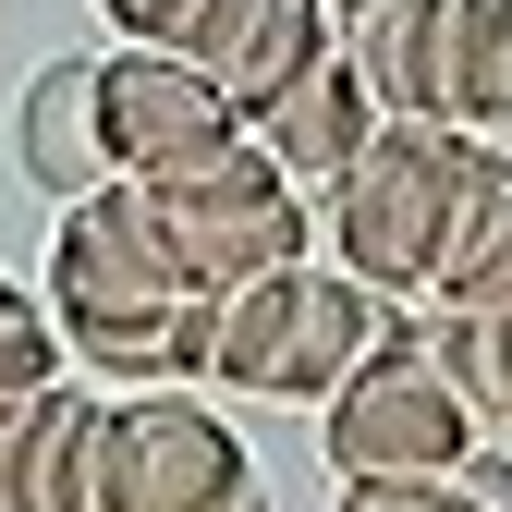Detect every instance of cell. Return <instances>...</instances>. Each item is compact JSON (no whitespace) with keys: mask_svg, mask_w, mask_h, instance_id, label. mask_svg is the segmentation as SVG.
<instances>
[{"mask_svg":"<svg viewBox=\"0 0 512 512\" xmlns=\"http://www.w3.org/2000/svg\"><path fill=\"white\" fill-rule=\"evenodd\" d=\"M110 512H269V500H256L244 439L208 403L135 391V403H110Z\"/></svg>","mask_w":512,"mask_h":512,"instance_id":"cell-6","label":"cell"},{"mask_svg":"<svg viewBox=\"0 0 512 512\" xmlns=\"http://www.w3.org/2000/svg\"><path fill=\"white\" fill-rule=\"evenodd\" d=\"M183 256L159 244V208L135 171L86 183L74 208H49V305H61V354L86 378H183Z\"/></svg>","mask_w":512,"mask_h":512,"instance_id":"cell-1","label":"cell"},{"mask_svg":"<svg viewBox=\"0 0 512 512\" xmlns=\"http://www.w3.org/2000/svg\"><path fill=\"white\" fill-rule=\"evenodd\" d=\"M110 37H135V49H183V25L208 13V0H98Z\"/></svg>","mask_w":512,"mask_h":512,"instance_id":"cell-18","label":"cell"},{"mask_svg":"<svg viewBox=\"0 0 512 512\" xmlns=\"http://www.w3.org/2000/svg\"><path fill=\"white\" fill-rule=\"evenodd\" d=\"M61 378V330H49V305L25 281H0V403L13 391H49Z\"/></svg>","mask_w":512,"mask_h":512,"instance_id":"cell-16","label":"cell"},{"mask_svg":"<svg viewBox=\"0 0 512 512\" xmlns=\"http://www.w3.org/2000/svg\"><path fill=\"white\" fill-rule=\"evenodd\" d=\"M378 330H391V293H378V281H354V269H293V330H281L269 403H330L342 378L378 354Z\"/></svg>","mask_w":512,"mask_h":512,"instance_id":"cell-10","label":"cell"},{"mask_svg":"<svg viewBox=\"0 0 512 512\" xmlns=\"http://www.w3.org/2000/svg\"><path fill=\"white\" fill-rule=\"evenodd\" d=\"M452 476H464V488H476V512H512V452H464V464H452Z\"/></svg>","mask_w":512,"mask_h":512,"instance_id":"cell-20","label":"cell"},{"mask_svg":"<svg viewBox=\"0 0 512 512\" xmlns=\"http://www.w3.org/2000/svg\"><path fill=\"white\" fill-rule=\"evenodd\" d=\"M25 183H49V208H74L86 183H110V122H98V61H37L13 110Z\"/></svg>","mask_w":512,"mask_h":512,"instance_id":"cell-11","label":"cell"},{"mask_svg":"<svg viewBox=\"0 0 512 512\" xmlns=\"http://www.w3.org/2000/svg\"><path fill=\"white\" fill-rule=\"evenodd\" d=\"M293 269H305V256H293ZM293 269L208 293V378H220V391H269V378H281V330H293Z\"/></svg>","mask_w":512,"mask_h":512,"instance_id":"cell-14","label":"cell"},{"mask_svg":"<svg viewBox=\"0 0 512 512\" xmlns=\"http://www.w3.org/2000/svg\"><path fill=\"white\" fill-rule=\"evenodd\" d=\"M427 305H439V317H488V305H512V159H500V147H476V183H464L452 244H439Z\"/></svg>","mask_w":512,"mask_h":512,"instance_id":"cell-12","label":"cell"},{"mask_svg":"<svg viewBox=\"0 0 512 512\" xmlns=\"http://www.w3.org/2000/svg\"><path fill=\"white\" fill-rule=\"evenodd\" d=\"M147 183V171H135ZM147 208H159V244L183 256V281L196 293H232V281H269L305 256V183L269 159V147H220L208 171H159L147 183Z\"/></svg>","mask_w":512,"mask_h":512,"instance_id":"cell-5","label":"cell"},{"mask_svg":"<svg viewBox=\"0 0 512 512\" xmlns=\"http://www.w3.org/2000/svg\"><path fill=\"white\" fill-rule=\"evenodd\" d=\"M342 49L391 122H512V0H366Z\"/></svg>","mask_w":512,"mask_h":512,"instance_id":"cell-4","label":"cell"},{"mask_svg":"<svg viewBox=\"0 0 512 512\" xmlns=\"http://www.w3.org/2000/svg\"><path fill=\"white\" fill-rule=\"evenodd\" d=\"M98 122H110V171H147V183H159V171H208L220 147L256 135L208 61H183V49H135V37L98 61Z\"/></svg>","mask_w":512,"mask_h":512,"instance_id":"cell-7","label":"cell"},{"mask_svg":"<svg viewBox=\"0 0 512 512\" xmlns=\"http://www.w3.org/2000/svg\"><path fill=\"white\" fill-rule=\"evenodd\" d=\"M330 13H342V25H354V13H366V0H330Z\"/></svg>","mask_w":512,"mask_h":512,"instance_id":"cell-21","label":"cell"},{"mask_svg":"<svg viewBox=\"0 0 512 512\" xmlns=\"http://www.w3.org/2000/svg\"><path fill=\"white\" fill-rule=\"evenodd\" d=\"M330 512H476L464 476H391V488H342Z\"/></svg>","mask_w":512,"mask_h":512,"instance_id":"cell-17","label":"cell"},{"mask_svg":"<svg viewBox=\"0 0 512 512\" xmlns=\"http://www.w3.org/2000/svg\"><path fill=\"white\" fill-rule=\"evenodd\" d=\"M183 61H208L232 86V110L256 122L281 86H305L317 61H330V0H208V13L183 25Z\"/></svg>","mask_w":512,"mask_h":512,"instance_id":"cell-8","label":"cell"},{"mask_svg":"<svg viewBox=\"0 0 512 512\" xmlns=\"http://www.w3.org/2000/svg\"><path fill=\"white\" fill-rule=\"evenodd\" d=\"M464 183H476V135L464 122H378V147L330 183L342 269L378 281V293H427L439 244H452V220H464Z\"/></svg>","mask_w":512,"mask_h":512,"instance_id":"cell-3","label":"cell"},{"mask_svg":"<svg viewBox=\"0 0 512 512\" xmlns=\"http://www.w3.org/2000/svg\"><path fill=\"white\" fill-rule=\"evenodd\" d=\"M427 330H439V354H452L464 403L476 415H512V305H488V317H427Z\"/></svg>","mask_w":512,"mask_h":512,"instance_id":"cell-15","label":"cell"},{"mask_svg":"<svg viewBox=\"0 0 512 512\" xmlns=\"http://www.w3.org/2000/svg\"><path fill=\"white\" fill-rule=\"evenodd\" d=\"M25 512H110V403L98 391H37V452H25Z\"/></svg>","mask_w":512,"mask_h":512,"instance_id":"cell-13","label":"cell"},{"mask_svg":"<svg viewBox=\"0 0 512 512\" xmlns=\"http://www.w3.org/2000/svg\"><path fill=\"white\" fill-rule=\"evenodd\" d=\"M317 452H330L342 488H391V476H452L476 452V403L452 354H439V330H415V317H391L378 330V354L342 378L330 403H317Z\"/></svg>","mask_w":512,"mask_h":512,"instance_id":"cell-2","label":"cell"},{"mask_svg":"<svg viewBox=\"0 0 512 512\" xmlns=\"http://www.w3.org/2000/svg\"><path fill=\"white\" fill-rule=\"evenodd\" d=\"M25 452H37V391L0 403V512H25Z\"/></svg>","mask_w":512,"mask_h":512,"instance_id":"cell-19","label":"cell"},{"mask_svg":"<svg viewBox=\"0 0 512 512\" xmlns=\"http://www.w3.org/2000/svg\"><path fill=\"white\" fill-rule=\"evenodd\" d=\"M378 122H391V110H378V86H366V61L354 49H330V61H317V74L305 86H281L269 110H256V147H269L293 183H342L366 147H378Z\"/></svg>","mask_w":512,"mask_h":512,"instance_id":"cell-9","label":"cell"}]
</instances>
